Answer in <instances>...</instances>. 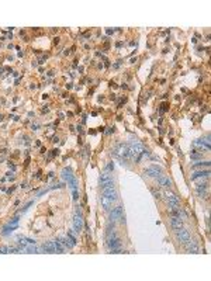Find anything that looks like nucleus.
Instances as JSON below:
<instances>
[{
    "label": "nucleus",
    "instance_id": "nucleus-1",
    "mask_svg": "<svg viewBox=\"0 0 211 281\" xmlns=\"http://www.w3.org/2000/svg\"><path fill=\"white\" fill-rule=\"evenodd\" d=\"M73 229L76 230L77 233L80 232V230L83 229V218H82V214H80V211L76 210V214H75V217H73Z\"/></svg>",
    "mask_w": 211,
    "mask_h": 281
},
{
    "label": "nucleus",
    "instance_id": "nucleus-2",
    "mask_svg": "<svg viewBox=\"0 0 211 281\" xmlns=\"http://www.w3.org/2000/svg\"><path fill=\"white\" fill-rule=\"evenodd\" d=\"M100 185L103 188L104 187H114V180H113V177L110 176L109 173H103L100 176Z\"/></svg>",
    "mask_w": 211,
    "mask_h": 281
},
{
    "label": "nucleus",
    "instance_id": "nucleus-3",
    "mask_svg": "<svg viewBox=\"0 0 211 281\" xmlns=\"http://www.w3.org/2000/svg\"><path fill=\"white\" fill-rule=\"evenodd\" d=\"M103 195L109 197L110 200L114 203L115 200L118 198V193H117V190H115L114 187H104V188H103Z\"/></svg>",
    "mask_w": 211,
    "mask_h": 281
},
{
    "label": "nucleus",
    "instance_id": "nucleus-4",
    "mask_svg": "<svg viewBox=\"0 0 211 281\" xmlns=\"http://www.w3.org/2000/svg\"><path fill=\"white\" fill-rule=\"evenodd\" d=\"M176 233H177V239H179V242L186 243L187 240H190V232H189L187 229H183V228L176 229Z\"/></svg>",
    "mask_w": 211,
    "mask_h": 281
},
{
    "label": "nucleus",
    "instance_id": "nucleus-5",
    "mask_svg": "<svg viewBox=\"0 0 211 281\" xmlns=\"http://www.w3.org/2000/svg\"><path fill=\"white\" fill-rule=\"evenodd\" d=\"M107 245H109V247L111 250H113V249H121V247H122L121 240H120L118 237H115V236L109 237V242H107Z\"/></svg>",
    "mask_w": 211,
    "mask_h": 281
},
{
    "label": "nucleus",
    "instance_id": "nucleus-6",
    "mask_svg": "<svg viewBox=\"0 0 211 281\" xmlns=\"http://www.w3.org/2000/svg\"><path fill=\"white\" fill-rule=\"evenodd\" d=\"M193 148H194V149H198V150H200V153H201L203 150H204V152H210V146H208V145H205L201 139H196V140H194V142H193Z\"/></svg>",
    "mask_w": 211,
    "mask_h": 281
},
{
    "label": "nucleus",
    "instance_id": "nucleus-7",
    "mask_svg": "<svg viewBox=\"0 0 211 281\" xmlns=\"http://www.w3.org/2000/svg\"><path fill=\"white\" fill-rule=\"evenodd\" d=\"M121 215H124V212H122V207H115L114 210L110 212V219H111V221H118Z\"/></svg>",
    "mask_w": 211,
    "mask_h": 281
},
{
    "label": "nucleus",
    "instance_id": "nucleus-8",
    "mask_svg": "<svg viewBox=\"0 0 211 281\" xmlns=\"http://www.w3.org/2000/svg\"><path fill=\"white\" fill-rule=\"evenodd\" d=\"M145 174H148L149 177H159L160 169L158 166H151L148 169H145Z\"/></svg>",
    "mask_w": 211,
    "mask_h": 281
},
{
    "label": "nucleus",
    "instance_id": "nucleus-9",
    "mask_svg": "<svg viewBox=\"0 0 211 281\" xmlns=\"http://www.w3.org/2000/svg\"><path fill=\"white\" fill-rule=\"evenodd\" d=\"M165 197L167 198V201L169 203H173V204H176V205H179L180 204V198L176 195V194H173V193H170V191H165Z\"/></svg>",
    "mask_w": 211,
    "mask_h": 281
},
{
    "label": "nucleus",
    "instance_id": "nucleus-10",
    "mask_svg": "<svg viewBox=\"0 0 211 281\" xmlns=\"http://www.w3.org/2000/svg\"><path fill=\"white\" fill-rule=\"evenodd\" d=\"M156 179H158V184L162 185V187H170L172 185V181L169 180V177L163 176V174H159V177H156Z\"/></svg>",
    "mask_w": 211,
    "mask_h": 281
},
{
    "label": "nucleus",
    "instance_id": "nucleus-11",
    "mask_svg": "<svg viewBox=\"0 0 211 281\" xmlns=\"http://www.w3.org/2000/svg\"><path fill=\"white\" fill-rule=\"evenodd\" d=\"M185 245H186V249H187V252H190V253H198V246H197V243H196V242H190V240H187Z\"/></svg>",
    "mask_w": 211,
    "mask_h": 281
},
{
    "label": "nucleus",
    "instance_id": "nucleus-12",
    "mask_svg": "<svg viewBox=\"0 0 211 281\" xmlns=\"http://www.w3.org/2000/svg\"><path fill=\"white\" fill-rule=\"evenodd\" d=\"M170 224H172V228L175 230L180 229V228H182V219L177 218V217H172V218H170Z\"/></svg>",
    "mask_w": 211,
    "mask_h": 281
},
{
    "label": "nucleus",
    "instance_id": "nucleus-13",
    "mask_svg": "<svg viewBox=\"0 0 211 281\" xmlns=\"http://www.w3.org/2000/svg\"><path fill=\"white\" fill-rule=\"evenodd\" d=\"M208 176H210L208 170H198V172H194L192 174V180L197 179V177H208Z\"/></svg>",
    "mask_w": 211,
    "mask_h": 281
},
{
    "label": "nucleus",
    "instance_id": "nucleus-14",
    "mask_svg": "<svg viewBox=\"0 0 211 281\" xmlns=\"http://www.w3.org/2000/svg\"><path fill=\"white\" fill-rule=\"evenodd\" d=\"M203 167L208 169V167H210V162H203V160H197L196 163H193V169H194V170H196V169H203Z\"/></svg>",
    "mask_w": 211,
    "mask_h": 281
},
{
    "label": "nucleus",
    "instance_id": "nucleus-15",
    "mask_svg": "<svg viewBox=\"0 0 211 281\" xmlns=\"http://www.w3.org/2000/svg\"><path fill=\"white\" fill-rule=\"evenodd\" d=\"M102 204H103V208H104V210L109 211L110 208H111V205H113V201H111L109 197L103 195V197H102Z\"/></svg>",
    "mask_w": 211,
    "mask_h": 281
},
{
    "label": "nucleus",
    "instance_id": "nucleus-16",
    "mask_svg": "<svg viewBox=\"0 0 211 281\" xmlns=\"http://www.w3.org/2000/svg\"><path fill=\"white\" fill-rule=\"evenodd\" d=\"M208 188V185L207 184H197V187H196V191H197V194L200 195V197H203V195H205V190Z\"/></svg>",
    "mask_w": 211,
    "mask_h": 281
},
{
    "label": "nucleus",
    "instance_id": "nucleus-17",
    "mask_svg": "<svg viewBox=\"0 0 211 281\" xmlns=\"http://www.w3.org/2000/svg\"><path fill=\"white\" fill-rule=\"evenodd\" d=\"M41 250H44V252H46V253H55V249H54V245H52V242H46L41 247Z\"/></svg>",
    "mask_w": 211,
    "mask_h": 281
},
{
    "label": "nucleus",
    "instance_id": "nucleus-18",
    "mask_svg": "<svg viewBox=\"0 0 211 281\" xmlns=\"http://www.w3.org/2000/svg\"><path fill=\"white\" fill-rule=\"evenodd\" d=\"M52 245H54V249H55V252H58V253H64V252H65L64 246H62V243L59 242V240H52Z\"/></svg>",
    "mask_w": 211,
    "mask_h": 281
},
{
    "label": "nucleus",
    "instance_id": "nucleus-19",
    "mask_svg": "<svg viewBox=\"0 0 211 281\" xmlns=\"http://www.w3.org/2000/svg\"><path fill=\"white\" fill-rule=\"evenodd\" d=\"M72 177H73V174H72V170H70V169H64V170H62V179L64 180H68V181H69Z\"/></svg>",
    "mask_w": 211,
    "mask_h": 281
},
{
    "label": "nucleus",
    "instance_id": "nucleus-20",
    "mask_svg": "<svg viewBox=\"0 0 211 281\" xmlns=\"http://www.w3.org/2000/svg\"><path fill=\"white\" fill-rule=\"evenodd\" d=\"M58 240H59V242L62 243V245H64L65 247H68V249H70V247H73V246H72V245H70V243L68 242V239H66V236H59V237H58Z\"/></svg>",
    "mask_w": 211,
    "mask_h": 281
},
{
    "label": "nucleus",
    "instance_id": "nucleus-21",
    "mask_svg": "<svg viewBox=\"0 0 211 281\" xmlns=\"http://www.w3.org/2000/svg\"><path fill=\"white\" fill-rule=\"evenodd\" d=\"M24 250H27L28 253H37V252H38V250H37V247H35V245H28V246H27Z\"/></svg>",
    "mask_w": 211,
    "mask_h": 281
},
{
    "label": "nucleus",
    "instance_id": "nucleus-22",
    "mask_svg": "<svg viewBox=\"0 0 211 281\" xmlns=\"http://www.w3.org/2000/svg\"><path fill=\"white\" fill-rule=\"evenodd\" d=\"M32 204H34V201H30V203H27V204L24 205L23 208H21V211H20V212H26V211L28 210V208H30V207H31Z\"/></svg>",
    "mask_w": 211,
    "mask_h": 281
},
{
    "label": "nucleus",
    "instance_id": "nucleus-23",
    "mask_svg": "<svg viewBox=\"0 0 211 281\" xmlns=\"http://www.w3.org/2000/svg\"><path fill=\"white\" fill-rule=\"evenodd\" d=\"M72 193H73V200L77 201V198H79V193H77V190L75 188V190H72Z\"/></svg>",
    "mask_w": 211,
    "mask_h": 281
},
{
    "label": "nucleus",
    "instance_id": "nucleus-24",
    "mask_svg": "<svg viewBox=\"0 0 211 281\" xmlns=\"http://www.w3.org/2000/svg\"><path fill=\"white\" fill-rule=\"evenodd\" d=\"M0 253H9V247L7 246H1L0 247Z\"/></svg>",
    "mask_w": 211,
    "mask_h": 281
},
{
    "label": "nucleus",
    "instance_id": "nucleus-25",
    "mask_svg": "<svg viewBox=\"0 0 211 281\" xmlns=\"http://www.w3.org/2000/svg\"><path fill=\"white\" fill-rule=\"evenodd\" d=\"M106 169H107V170H113V169H114V165H113V163H109Z\"/></svg>",
    "mask_w": 211,
    "mask_h": 281
},
{
    "label": "nucleus",
    "instance_id": "nucleus-26",
    "mask_svg": "<svg viewBox=\"0 0 211 281\" xmlns=\"http://www.w3.org/2000/svg\"><path fill=\"white\" fill-rule=\"evenodd\" d=\"M111 132H114V128H107V134H111Z\"/></svg>",
    "mask_w": 211,
    "mask_h": 281
},
{
    "label": "nucleus",
    "instance_id": "nucleus-27",
    "mask_svg": "<svg viewBox=\"0 0 211 281\" xmlns=\"http://www.w3.org/2000/svg\"><path fill=\"white\" fill-rule=\"evenodd\" d=\"M52 152H54V153H52V155H54V156H58V155H59V150H58V149H55V150H52Z\"/></svg>",
    "mask_w": 211,
    "mask_h": 281
},
{
    "label": "nucleus",
    "instance_id": "nucleus-28",
    "mask_svg": "<svg viewBox=\"0 0 211 281\" xmlns=\"http://www.w3.org/2000/svg\"><path fill=\"white\" fill-rule=\"evenodd\" d=\"M48 110H49L48 108V106H45L44 108H42V113H48Z\"/></svg>",
    "mask_w": 211,
    "mask_h": 281
},
{
    "label": "nucleus",
    "instance_id": "nucleus-29",
    "mask_svg": "<svg viewBox=\"0 0 211 281\" xmlns=\"http://www.w3.org/2000/svg\"><path fill=\"white\" fill-rule=\"evenodd\" d=\"M38 128V124H32V129H37Z\"/></svg>",
    "mask_w": 211,
    "mask_h": 281
},
{
    "label": "nucleus",
    "instance_id": "nucleus-30",
    "mask_svg": "<svg viewBox=\"0 0 211 281\" xmlns=\"http://www.w3.org/2000/svg\"><path fill=\"white\" fill-rule=\"evenodd\" d=\"M0 121H3V114H0Z\"/></svg>",
    "mask_w": 211,
    "mask_h": 281
}]
</instances>
